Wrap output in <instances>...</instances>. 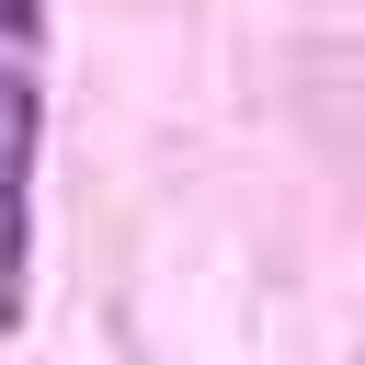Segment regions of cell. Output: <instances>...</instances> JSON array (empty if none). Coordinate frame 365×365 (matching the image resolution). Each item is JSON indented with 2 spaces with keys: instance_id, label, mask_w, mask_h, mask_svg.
Returning a JSON list of instances; mask_svg holds the SVG:
<instances>
[{
  "instance_id": "1",
  "label": "cell",
  "mask_w": 365,
  "mask_h": 365,
  "mask_svg": "<svg viewBox=\"0 0 365 365\" xmlns=\"http://www.w3.org/2000/svg\"><path fill=\"white\" fill-rule=\"evenodd\" d=\"M34 137L46 103L23 68H0V331L23 319V262H34Z\"/></svg>"
},
{
  "instance_id": "2",
  "label": "cell",
  "mask_w": 365,
  "mask_h": 365,
  "mask_svg": "<svg viewBox=\"0 0 365 365\" xmlns=\"http://www.w3.org/2000/svg\"><path fill=\"white\" fill-rule=\"evenodd\" d=\"M0 34H34V0H0Z\"/></svg>"
}]
</instances>
